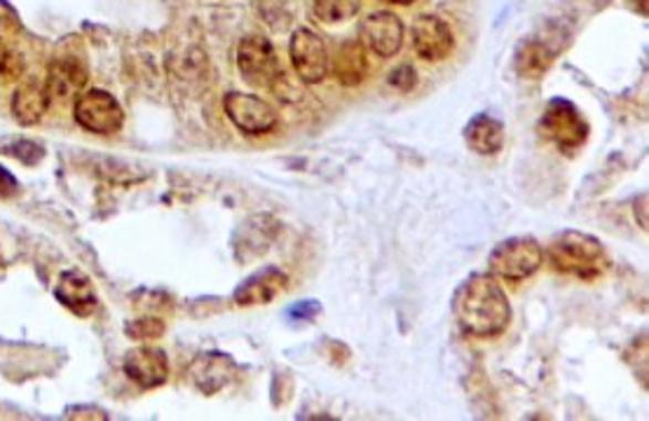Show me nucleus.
Here are the masks:
<instances>
[{
	"label": "nucleus",
	"mask_w": 649,
	"mask_h": 421,
	"mask_svg": "<svg viewBox=\"0 0 649 421\" xmlns=\"http://www.w3.org/2000/svg\"><path fill=\"white\" fill-rule=\"evenodd\" d=\"M452 314L464 335L498 337L509 326L511 305L493 276L471 274L452 297Z\"/></svg>",
	"instance_id": "1"
},
{
	"label": "nucleus",
	"mask_w": 649,
	"mask_h": 421,
	"mask_svg": "<svg viewBox=\"0 0 649 421\" xmlns=\"http://www.w3.org/2000/svg\"><path fill=\"white\" fill-rule=\"evenodd\" d=\"M548 260L558 272L584 281L600 276L607 267V253L600 239L577 230H565L551 242Z\"/></svg>",
	"instance_id": "2"
},
{
	"label": "nucleus",
	"mask_w": 649,
	"mask_h": 421,
	"mask_svg": "<svg viewBox=\"0 0 649 421\" xmlns=\"http://www.w3.org/2000/svg\"><path fill=\"white\" fill-rule=\"evenodd\" d=\"M540 131L561 152H575L586 144L592 127H588L586 117L573 102H567V98H551L540 119Z\"/></svg>",
	"instance_id": "3"
},
{
	"label": "nucleus",
	"mask_w": 649,
	"mask_h": 421,
	"mask_svg": "<svg viewBox=\"0 0 649 421\" xmlns=\"http://www.w3.org/2000/svg\"><path fill=\"white\" fill-rule=\"evenodd\" d=\"M544 265V249L533 236H511L488 255V267L495 276L509 281L530 278Z\"/></svg>",
	"instance_id": "4"
},
{
	"label": "nucleus",
	"mask_w": 649,
	"mask_h": 421,
	"mask_svg": "<svg viewBox=\"0 0 649 421\" xmlns=\"http://www.w3.org/2000/svg\"><path fill=\"white\" fill-rule=\"evenodd\" d=\"M238 66L251 87L272 90L284 75L274 48L263 35H244L238 48Z\"/></svg>",
	"instance_id": "5"
},
{
	"label": "nucleus",
	"mask_w": 649,
	"mask_h": 421,
	"mask_svg": "<svg viewBox=\"0 0 649 421\" xmlns=\"http://www.w3.org/2000/svg\"><path fill=\"white\" fill-rule=\"evenodd\" d=\"M73 119L85 131L108 136L121 131L125 123V113L121 104L113 98V94H108L106 90H87L75 98Z\"/></svg>",
	"instance_id": "6"
},
{
	"label": "nucleus",
	"mask_w": 649,
	"mask_h": 421,
	"mask_svg": "<svg viewBox=\"0 0 649 421\" xmlns=\"http://www.w3.org/2000/svg\"><path fill=\"white\" fill-rule=\"evenodd\" d=\"M223 110L230 123L247 136H263L278 127V110L261 96L244 92H228L223 96Z\"/></svg>",
	"instance_id": "7"
},
{
	"label": "nucleus",
	"mask_w": 649,
	"mask_h": 421,
	"mask_svg": "<svg viewBox=\"0 0 649 421\" xmlns=\"http://www.w3.org/2000/svg\"><path fill=\"white\" fill-rule=\"evenodd\" d=\"M280 230V220L270 213H255L242 220L232 236V253L238 257V263L249 265L253 260H261L274 244Z\"/></svg>",
	"instance_id": "8"
},
{
	"label": "nucleus",
	"mask_w": 649,
	"mask_h": 421,
	"mask_svg": "<svg viewBox=\"0 0 649 421\" xmlns=\"http://www.w3.org/2000/svg\"><path fill=\"white\" fill-rule=\"evenodd\" d=\"M291 64L305 85H320L328 75V50L312 29H296L289 43Z\"/></svg>",
	"instance_id": "9"
},
{
	"label": "nucleus",
	"mask_w": 649,
	"mask_h": 421,
	"mask_svg": "<svg viewBox=\"0 0 649 421\" xmlns=\"http://www.w3.org/2000/svg\"><path fill=\"white\" fill-rule=\"evenodd\" d=\"M456 48L450 27L437 14H420L412 22V50L425 62H443Z\"/></svg>",
	"instance_id": "10"
},
{
	"label": "nucleus",
	"mask_w": 649,
	"mask_h": 421,
	"mask_svg": "<svg viewBox=\"0 0 649 421\" xmlns=\"http://www.w3.org/2000/svg\"><path fill=\"white\" fill-rule=\"evenodd\" d=\"M359 35L370 52L387 59L395 56L404 45V24L395 12L380 10L364 19L359 27Z\"/></svg>",
	"instance_id": "11"
},
{
	"label": "nucleus",
	"mask_w": 649,
	"mask_h": 421,
	"mask_svg": "<svg viewBox=\"0 0 649 421\" xmlns=\"http://www.w3.org/2000/svg\"><path fill=\"white\" fill-rule=\"evenodd\" d=\"M563 48H565V43H563L561 33H556L554 38H548L544 33L525 38L516 50V56H514L516 73L527 80L542 77L548 71V66L554 64V59L558 56V52Z\"/></svg>",
	"instance_id": "12"
},
{
	"label": "nucleus",
	"mask_w": 649,
	"mask_h": 421,
	"mask_svg": "<svg viewBox=\"0 0 649 421\" xmlns=\"http://www.w3.org/2000/svg\"><path fill=\"white\" fill-rule=\"evenodd\" d=\"M125 375L142 389H157L169 379V358L157 347H136L125 356Z\"/></svg>",
	"instance_id": "13"
},
{
	"label": "nucleus",
	"mask_w": 649,
	"mask_h": 421,
	"mask_svg": "<svg viewBox=\"0 0 649 421\" xmlns=\"http://www.w3.org/2000/svg\"><path fill=\"white\" fill-rule=\"evenodd\" d=\"M188 372L195 387L207 396H213L232 382L234 372H238V366H234V360L228 354L205 351L192 360Z\"/></svg>",
	"instance_id": "14"
},
{
	"label": "nucleus",
	"mask_w": 649,
	"mask_h": 421,
	"mask_svg": "<svg viewBox=\"0 0 649 421\" xmlns=\"http://www.w3.org/2000/svg\"><path fill=\"white\" fill-rule=\"evenodd\" d=\"M286 281L289 276L280 267H263L259 272H253L249 278H244L242 284L234 291L232 299L238 307H255V305H270L274 297L286 291Z\"/></svg>",
	"instance_id": "15"
},
{
	"label": "nucleus",
	"mask_w": 649,
	"mask_h": 421,
	"mask_svg": "<svg viewBox=\"0 0 649 421\" xmlns=\"http://www.w3.org/2000/svg\"><path fill=\"white\" fill-rule=\"evenodd\" d=\"M54 297L77 316H90L96 309V291L92 281L77 270H69L59 276Z\"/></svg>",
	"instance_id": "16"
},
{
	"label": "nucleus",
	"mask_w": 649,
	"mask_h": 421,
	"mask_svg": "<svg viewBox=\"0 0 649 421\" xmlns=\"http://www.w3.org/2000/svg\"><path fill=\"white\" fill-rule=\"evenodd\" d=\"M464 140L477 155H498L504 148V125L490 113H479L467 123Z\"/></svg>",
	"instance_id": "17"
},
{
	"label": "nucleus",
	"mask_w": 649,
	"mask_h": 421,
	"mask_svg": "<svg viewBox=\"0 0 649 421\" xmlns=\"http://www.w3.org/2000/svg\"><path fill=\"white\" fill-rule=\"evenodd\" d=\"M87 83V69L85 64L77 62V59L71 56H62V59H54L50 64L48 77H45V87L50 92V96H59V98H69L73 94L81 92Z\"/></svg>",
	"instance_id": "18"
},
{
	"label": "nucleus",
	"mask_w": 649,
	"mask_h": 421,
	"mask_svg": "<svg viewBox=\"0 0 649 421\" xmlns=\"http://www.w3.org/2000/svg\"><path fill=\"white\" fill-rule=\"evenodd\" d=\"M52 96L45 87V83H27L19 87L12 96V115L19 125L31 127L38 125L43 119V115L50 108Z\"/></svg>",
	"instance_id": "19"
},
{
	"label": "nucleus",
	"mask_w": 649,
	"mask_h": 421,
	"mask_svg": "<svg viewBox=\"0 0 649 421\" xmlns=\"http://www.w3.org/2000/svg\"><path fill=\"white\" fill-rule=\"evenodd\" d=\"M368 73V62H366V52L359 40H347L336 52V59H333V75H336L338 83L343 87H357L366 80Z\"/></svg>",
	"instance_id": "20"
},
{
	"label": "nucleus",
	"mask_w": 649,
	"mask_h": 421,
	"mask_svg": "<svg viewBox=\"0 0 649 421\" xmlns=\"http://www.w3.org/2000/svg\"><path fill=\"white\" fill-rule=\"evenodd\" d=\"M362 10V0H314V14L326 24H341L357 17Z\"/></svg>",
	"instance_id": "21"
},
{
	"label": "nucleus",
	"mask_w": 649,
	"mask_h": 421,
	"mask_svg": "<svg viewBox=\"0 0 649 421\" xmlns=\"http://www.w3.org/2000/svg\"><path fill=\"white\" fill-rule=\"evenodd\" d=\"M255 6H259L261 17L272 29H286L291 24V3L289 0H255Z\"/></svg>",
	"instance_id": "22"
},
{
	"label": "nucleus",
	"mask_w": 649,
	"mask_h": 421,
	"mask_svg": "<svg viewBox=\"0 0 649 421\" xmlns=\"http://www.w3.org/2000/svg\"><path fill=\"white\" fill-rule=\"evenodd\" d=\"M125 330L134 339H155V337H163V333H165V320L163 318H155V316L134 318L132 324L125 326Z\"/></svg>",
	"instance_id": "23"
},
{
	"label": "nucleus",
	"mask_w": 649,
	"mask_h": 421,
	"mask_svg": "<svg viewBox=\"0 0 649 421\" xmlns=\"http://www.w3.org/2000/svg\"><path fill=\"white\" fill-rule=\"evenodd\" d=\"M322 314V305L317 303V299H301V303L291 305L286 309V318L289 324H312L314 318H317Z\"/></svg>",
	"instance_id": "24"
},
{
	"label": "nucleus",
	"mask_w": 649,
	"mask_h": 421,
	"mask_svg": "<svg viewBox=\"0 0 649 421\" xmlns=\"http://www.w3.org/2000/svg\"><path fill=\"white\" fill-rule=\"evenodd\" d=\"M6 152H10L17 159H22L24 165H35V162H41V159H43V148L35 146L33 140H19V144L10 146Z\"/></svg>",
	"instance_id": "25"
},
{
	"label": "nucleus",
	"mask_w": 649,
	"mask_h": 421,
	"mask_svg": "<svg viewBox=\"0 0 649 421\" xmlns=\"http://www.w3.org/2000/svg\"><path fill=\"white\" fill-rule=\"evenodd\" d=\"M389 85L397 87L399 92H410L412 87L418 85V73L412 66L408 64H401L399 69H395L389 73Z\"/></svg>",
	"instance_id": "26"
},
{
	"label": "nucleus",
	"mask_w": 649,
	"mask_h": 421,
	"mask_svg": "<svg viewBox=\"0 0 649 421\" xmlns=\"http://www.w3.org/2000/svg\"><path fill=\"white\" fill-rule=\"evenodd\" d=\"M17 192H19V180L6 167H0V199H10Z\"/></svg>",
	"instance_id": "27"
},
{
	"label": "nucleus",
	"mask_w": 649,
	"mask_h": 421,
	"mask_svg": "<svg viewBox=\"0 0 649 421\" xmlns=\"http://www.w3.org/2000/svg\"><path fill=\"white\" fill-rule=\"evenodd\" d=\"M12 66V54L10 50L3 45V40H0V75L8 73Z\"/></svg>",
	"instance_id": "28"
},
{
	"label": "nucleus",
	"mask_w": 649,
	"mask_h": 421,
	"mask_svg": "<svg viewBox=\"0 0 649 421\" xmlns=\"http://www.w3.org/2000/svg\"><path fill=\"white\" fill-rule=\"evenodd\" d=\"M634 6L642 17H647V0H634Z\"/></svg>",
	"instance_id": "29"
},
{
	"label": "nucleus",
	"mask_w": 649,
	"mask_h": 421,
	"mask_svg": "<svg viewBox=\"0 0 649 421\" xmlns=\"http://www.w3.org/2000/svg\"><path fill=\"white\" fill-rule=\"evenodd\" d=\"M383 3H391V6H410V3H416V0H383Z\"/></svg>",
	"instance_id": "30"
}]
</instances>
